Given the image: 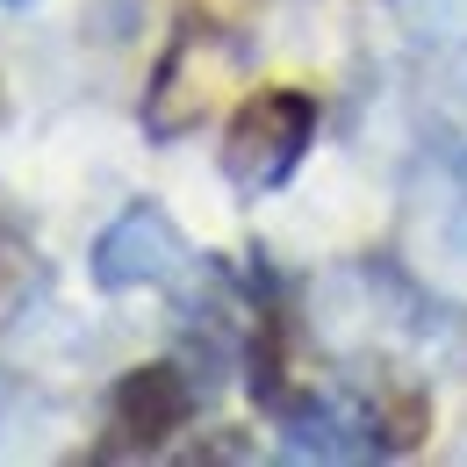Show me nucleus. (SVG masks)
Listing matches in <instances>:
<instances>
[{
  "label": "nucleus",
  "mask_w": 467,
  "mask_h": 467,
  "mask_svg": "<svg viewBox=\"0 0 467 467\" xmlns=\"http://www.w3.org/2000/svg\"><path fill=\"white\" fill-rule=\"evenodd\" d=\"M309 144H317V94L259 87L231 116V130H223V180L259 202V194H274V187L295 180V166L309 159Z\"/></svg>",
  "instance_id": "1"
},
{
  "label": "nucleus",
  "mask_w": 467,
  "mask_h": 467,
  "mask_svg": "<svg viewBox=\"0 0 467 467\" xmlns=\"http://www.w3.org/2000/svg\"><path fill=\"white\" fill-rule=\"evenodd\" d=\"M187 266H194V252H187L180 223L159 209V202H130L116 223L94 237V252H87V274H94V288H101V295L173 288Z\"/></svg>",
  "instance_id": "2"
},
{
  "label": "nucleus",
  "mask_w": 467,
  "mask_h": 467,
  "mask_svg": "<svg viewBox=\"0 0 467 467\" xmlns=\"http://www.w3.org/2000/svg\"><path fill=\"white\" fill-rule=\"evenodd\" d=\"M202 410V389H194V374L180 367V359H151V367H130L116 381V396H109V417H116V431L130 446H166L173 431H187V417Z\"/></svg>",
  "instance_id": "3"
},
{
  "label": "nucleus",
  "mask_w": 467,
  "mask_h": 467,
  "mask_svg": "<svg viewBox=\"0 0 467 467\" xmlns=\"http://www.w3.org/2000/svg\"><path fill=\"white\" fill-rule=\"evenodd\" d=\"M417 44H461L467 36V0H389Z\"/></svg>",
  "instance_id": "4"
},
{
  "label": "nucleus",
  "mask_w": 467,
  "mask_h": 467,
  "mask_svg": "<svg viewBox=\"0 0 467 467\" xmlns=\"http://www.w3.org/2000/svg\"><path fill=\"white\" fill-rule=\"evenodd\" d=\"M0 7H29V0H0Z\"/></svg>",
  "instance_id": "5"
}]
</instances>
